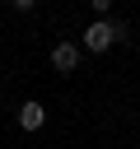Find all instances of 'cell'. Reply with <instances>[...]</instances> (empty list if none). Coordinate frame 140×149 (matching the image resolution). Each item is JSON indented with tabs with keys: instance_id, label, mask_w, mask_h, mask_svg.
<instances>
[{
	"instance_id": "cell-2",
	"label": "cell",
	"mask_w": 140,
	"mask_h": 149,
	"mask_svg": "<svg viewBox=\"0 0 140 149\" xmlns=\"http://www.w3.org/2000/svg\"><path fill=\"white\" fill-rule=\"evenodd\" d=\"M75 65H79V47H75V42H61V47H51V70L70 74Z\"/></svg>"
},
{
	"instance_id": "cell-1",
	"label": "cell",
	"mask_w": 140,
	"mask_h": 149,
	"mask_svg": "<svg viewBox=\"0 0 140 149\" xmlns=\"http://www.w3.org/2000/svg\"><path fill=\"white\" fill-rule=\"evenodd\" d=\"M117 37H121V23H107V19H98V23L84 28V47H89V51H107Z\"/></svg>"
},
{
	"instance_id": "cell-3",
	"label": "cell",
	"mask_w": 140,
	"mask_h": 149,
	"mask_svg": "<svg viewBox=\"0 0 140 149\" xmlns=\"http://www.w3.org/2000/svg\"><path fill=\"white\" fill-rule=\"evenodd\" d=\"M42 121H47V107L42 102H23L19 107V126L23 130H42Z\"/></svg>"
}]
</instances>
